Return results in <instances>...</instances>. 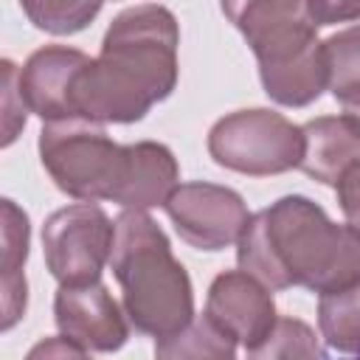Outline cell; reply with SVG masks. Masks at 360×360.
<instances>
[{
    "instance_id": "11",
    "label": "cell",
    "mask_w": 360,
    "mask_h": 360,
    "mask_svg": "<svg viewBox=\"0 0 360 360\" xmlns=\"http://www.w3.org/2000/svg\"><path fill=\"white\" fill-rule=\"evenodd\" d=\"M87 62V53L68 45H45L34 51L20 68V93L28 112H37L42 121L76 118L70 87Z\"/></svg>"
},
{
    "instance_id": "7",
    "label": "cell",
    "mask_w": 360,
    "mask_h": 360,
    "mask_svg": "<svg viewBox=\"0 0 360 360\" xmlns=\"http://www.w3.org/2000/svg\"><path fill=\"white\" fill-rule=\"evenodd\" d=\"M115 222L93 205L76 202L53 211L42 228V253L51 276L59 284H90L101 278L110 262Z\"/></svg>"
},
{
    "instance_id": "14",
    "label": "cell",
    "mask_w": 360,
    "mask_h": 360,
    "mask_svg": "<svg viewBox=\"0 0 360 360\" xmlns=\"http://www.w3.org/2000/svg\"><path fill=\"white\" fill-rule=\"evenodd\" d=\"M28 217L14 205V200H3V332H8L22 315L28 301V284L22 264L28 259Z\"/></svg>"
},
{
    "instance_id": "22",
    "label": "cell",
    "mask_w": 360,
    "mask_h": 360,
    "mask_svg": "<svg viewBox=\"0 0 360 360\" xmlns=\"http://www.w3.org/2000/svg\"><path fill=\"white\" fill-rule=\"evenodd\" d=\"M315 25H335L360 20V0H309Z\"/></svg>"
},
{
    "instance_id": "3",
    "label": "cell",
    "mask_w": 360,
    "mask_h": 360,
    "mask_svg": "<svg viewBox=\"0 0 360 360\" xmlns=\"http://www.w3.org/2000/svg\"><path fill=\"white\" fill-rule=\"evenodd\" d=\"M110 267L121 284V307L135 332L163 340L191 323L194 292L188 273L143 208H124L115 217Z\"/></svg>"
},
{
    "instance_id": "17",
    "label": "cell",
    "mask_w": 360,
    "mask_h": 360,
    "mask_svg": "<svg viewBox=\"0 0 360 360\" xmlns=\"http://www.w3.org/2000/svg\"><path fill=\"white\" fill-rule=\"evenodd\" d=\"M104 0H20L25 17L48 34L65 37L87 28L101 11Z\"/></svg>"
},
{
    "instance_id": "6",
    "label": "cell",
    "mask_w": 360,
    "mask_h": 360,
    "mask_svg": "<svg viewBox=\"0 0 360 360\" xmlns=\"http://www.w3.org/2000/svg\"><path fill=\"white\" fill-rule=\"evenodd\" d=\"M222 11L250 45L262 79L323 53L309 0H222Z\"/></svg>"
},
{
    "instance_id": "19",
    "label": "cell",
    "mask_w": 360,
    "mask_h": 360,
    "mask_svg": "<svg viewBox=\"0 0 360 360\" xmlns=\"http://www.w3.org/2000/svg\"><path fill=\"white\" fill-rule=\"evenodd\" d=\"M250 357H326V349L315 340V332L298 318H278L267 340L250 352Z\"/></svg>"
},
{
    "instance_id": "20",
    "label": "cell",
    "mask_w": 360,
    "mask_h": 360,
    "mask_svg": "<svg viewBox=\"0 0 360 360\" xmlns=\"http://www.w3.org/2000/svg\"><path fill=\"white\" fill-rule=\"evenodd\" d=\"M25 101L20 93V68L3 59V146H11L25 127Z\"/></svg>"
},
{
    "instance_id": "5",
    "label": "cell",
    "mask_w": 360,
    "mask_h": 360,
    "mask_svg": "<svg viewBox=\"0 0 360 360\" xmlns=\"http://www.w3.org/2000/svg\"><path fill=\"white\" fill-rule=\"evenodd\" d=\"M208 155L214 163L239 174H281L298 169L304 129L273 110H236L211 127Z\"/></svg>"
},
{
    "instance_id": "2",
    "label": "cell",
    "mask_w": 360,
    "mask_h": 360,
    "mask_svg": "<svg viewBox=\"0 0 360 360\" xmlns=\"http://www.w3.org/2000/svg\"><path fill=\"white\" fill-rule=\"evenodd\" d=\"M236 245L239 267L270 290L307 287L326 295L360 281V231L332 222L298 194L253 214Z\"/></svg>"
},
{
    "instance_id": "10",
    "label": "cell",
    "mask_w": 360,
    "mask_h": 360,
    "mask_svg": "<svg viewBox=\"0 0 360 360\" xmlns=\"http://www.w3.org/2000/svg\"><path fill=\"white\" fill-rule=\"evenodd\" d=\"M205 315L236 343L245 346V352H256L270 329L276 326V304L270 295V287L262 284L256 276L239 270L219 273L208 287Z\"/></svg>"
},
{
    "instance_id": "18",
    "label": "cell",
    "mask_w": 360,
    "mask_h": 360,
    "mask_svg": "<svg viewBox=\"0 0 360 360\" xmlns=\"http://www.w3.org/2000/svg\"><path fill=\"white\" fill-rule=\"evenodd\" d=\"M326 56V87L335 98H343L352 90H360V25L346 28L323 42Z\"/></svg>"
},
{
    "instance_id": "9",
    "label": "cell",
    "mask_w": 360,
    "mask_h": 360,
    "mask_svg": "<svg viewBox=\"0 0 360 360\" xmlns=\"http://www.w3.org/2000/svg\"><path fill=\"white\" fill-rule=\"evenodd\" d=\"M127 312L110 295L101 281L90 284H62L53 298V321L59 335L90 352H118L127 338L129 326L124 318Z\"/></svg>"
},
{
    "instance_id": "15",
    "label": "cell",
    "mask_w": 360,
    "mask_h": 360,
    "mask_svg": "<svg viewBox=\"0 0 360 360\" xmlns=\"http://www.w3.org/2000/svg\"><path fill=\"white\" fill-rule=\"evenodd\" d=\"M318 326L323 340L346 354H360V281L321 295Z\"/></svg>"
},
{
    "instance_id": "8",
    "label": "cell",
    "mask_w": 360,
    "mask_h": 360,
    "mask_svg": "<svg viewBox=\"0 0 360 360\" xmlns=\"http://www.w3.org/2000/svg\"><path fill=\"white\" fill-rule=\"evenodd\" d=\"M177 236L197 250H225L250 222L245 200L214 183H183L163 202Z\"/></svg>"
},
{
    "instance_id": "21",
    "label": "cell",
    "mask_w": 360,
    "mask_h": 360,
    "mask_svg": "<svg viewBox=\"0 0 360 360\" xmlns=\"http://www.w3.org/2000/svg\"><path fill=\"white\" fill-rule=\"evenodd\" d=\"M335 191H338V202L346 222L360 231V160L343 169V174L335 183Z\"/></svg>"
},
{
    "instance_id": "12",
    "label": "cell",
    "mask_w": 360,
    "mask_h": 360,
    "mask_svg": "<svg viewBox=\"0 0 360 360\" xmlns=\"http://www.w3.org/2000/svg\"><path fill=\"white\" fill-rule=\"evenodd\" d=\"M177 160L169 146L155 141L127 143V166L115 202L121 208H152L163 205L177 188Z\"/></svg>"
},
{
    "instance_id": "13",
    "label": "cell",
    "mask_w": 360,
    "mask_h": 360,
    "mask_svg": "<svg viewBox=\"0 0 360 360\" xmlns=\"http://www.w3.org/2000/svg\"><path fill=\"white\" fill-rule=\"evenodd\" d=\"M301 129H304V158L298 169L312 180L335 186L343 169L360 160V129L346 115L312 118Z\"/></svg>"
},
{
    "instance_id": "4",
    "label": "cell",
    "mask_w": 360,
    "mask_h": 360,
    "mask_svg": "<svg viewBox=\"0 0 360 360\" xmlns=\"http://www.w3.org/2000/svg\"><path fill=\"white\" fill-rule=\"evenodd\" d=\"M39 160L68 197L115 202L124 180L127 146H118L96 121L62 118L45 121L39 129Z\"/></svg>"
},
{
    "instance_id": "16",
    "label": "cell",
    "mask_w": 360,
    "mask_h": 360,
    "mask_svg": "<svg viewBox=\"0 0 360 360\" xmlns=\"http://www.w3.org/2000/svg\"><path fill=\"white\" fill-rule=\"evenodd\" d=\"M158 357H233L236 354V340L225 335L208 315L191 318L188 326H183L177 335L163 338L155 343Z\"/></svg>"
},
{
    "instance_id": "23",
    "label": "cell",
    "mask_w": 360,
    "mask_h": 360,
    "mask_svg": "<svg viewBox=\"0 0 360 360\" xmlns=\"http://www.w3.org/2000/svg\"><path fill=\"white\" fill-rule=\"evenodd\" d=\"M340 101V107H343V115L360 129V90H352V93H346L343 98H338Z\"/></svg>"
},
{
    "instance_id": "1",
    "label": "cell",
    "mask_w": 360,
    "mask_h": 360,
    "mask_svg": "<svg viewBox=\"0 0 360 360\" xmlns=\"http://www.w3.org/2000/svg\"><path fill=\"white\" fill-rule=\"evenodd\" d=\"M177 45L180 28L169 8L143 3L121 11L104 34L101 53L73 79L76 118L96 124L141 121L177 84Z\"/></svg>"
}]
</instances>
